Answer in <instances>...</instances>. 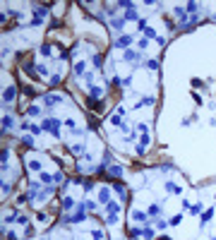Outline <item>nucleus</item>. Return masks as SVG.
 <instances>
[{
	"label": "nucleus",
	"instance_id": "f3484780",
	"mask_svg": "<svg viewBox=\"0 0 216 240\" xmlns=\"http://www.w3.org/2000/svg\"><path fill=\"white\" fill-rule=\"evenodd\" d=\"M111 125H120V127H123V123H120V115H111Z\"/></svg>",
	"mask_w": 216,
	"mask_h": 240
},
{
	"label": "nucleus",
	"instance_id": "20e7f679",
	"mask_svg": "<svg viewBox=\"0 0 216 240\" xmlns=\"http://www.w3.org/2000/svg\"><path fill=\"white\" fill-rule=\"evenodd\" d=\"M125 19H139V15H137L135 5H130V7H127V12H125Z\"/></svg>",
	"mask_w": 216,
	"mask_h": 240
},
{
	"label": "nucleus",
	"instance_id": "393cba45",
	"mask_svg": "<svg viewBox=\"0 0 216 240\" xmlns=\"http://www.w3.org/2000/svg\"><path fill=\"white\" fill-rule=\"evenodd\" d=\"M2 127H5V130H10V127H12V118H10V115L5 118V125H2Z\"/></svg>",
	"mask_w": 216,
	"mask_h": 240
},
{
	"label": "nucleus",
	"instance_id": "f8f14e48",
	"mask_svg": "<svg viewBox=\"0 0 216 240\" xmlns=\"http://www.w3.org/2000/svg\"><path fill=\"white\" fill-rule=\"evenodd\" d=\"M98 197H101V199H103V202L108 204V202H111V199H108V197H111V192H108V187H103V190L98 192Z\"/></svg>",
	"mask_w": 216,
	"mask_h": 240
},
{
	"label": "nucleus",
	"instance_id": "423d86ee",
	"mask_svg": "<svg viewBox=\"0 0 216 240\" xmlns=\"http://www.w3.org/2000/svg\"><path fill=\"white\" fill-rule=\"evenodd\" d=\"M106 209H108V214H118V211H120V204H118V202H113V199H111V202H108V204H106Z\"/></svg>",
	"mask_w": 216,
	"mask_h": 240
},
{
	"label": "nucleus",
	"instance_id": "c85d7f7f",
	"mask_svg": "<svg viewBox=\"0 0 216 240\" xmlns=\"http://www.w3.org/2000/svg\"><path fill=\"white\" fill-rule=\"evenodd\" d=\"M190 211H192V214H199V211H202V204H194L192 209H190Z\"/></svg>",
	"mask_w": 216,
	"mask_h": 240
},
{
	"label": "nucleus",
	"instance_id": "5701e85b",
	"mask_svg": "<svg viewBox=\"0 0 216 240\" xmlns=\"http://www.w3.org/2000/svg\"><path fill=\"white\" fill-rule=\"evenodd\" d=\"M91 96H94V99H98V96H101V89H98V87H91Z\"/></svg>",
	"mask_w": 216,
	"mask_h": 240
},
{
	"label": "nucleus",
	"instance_id": "b1692460",
	"mask_svg": "<svg viewBox=\"0 0 216 240\" xmlns=\"http://www.w3.org/2000/svg\"><path fill=\"white\" fill-rule=\"evenodd\" d=\"M147 67H149V70H158V63H156V60H149V63H147Z\"/></svg>",
	"mask_w": 216,
	"mask_h": 240
},
{
	"label": "nucleus",
	"instance_id": "2eb2a0df",
	"mask_svg": "<svg viewBox=\"0 0 216 240\" xmlns=\"http://www.w3.org/2000/svg\"><path fill=\"white\" fill-rule=\"evenodd\" d=\"M106 223H108V226H113V223H118V214H111V216L106 219Z\"/></svg>",
	"mask_w": 216,
	"mask_h": 240
},
{
	"label": "nucleus",
	"instance_id": "aec40b11",
	"mask_svg": "<svg viewBox=\"0 0 216 240\" xmlns=\"http://www.w3.org/2000/svg\"><path fill=\"white\" fill-rule=\"evenodd\" d=\"M142 235H144V238H154V228H144Z\"/></svg>",
	"mask_w": 216,
	"mask_h": 240
},
{
	"label": "nucleus",
	"instance_id": "6e6552de",
	"mask_svg": "<svg viewBox=\"0 0 216 240\" xmlns=\"http://www.w3.org/2000/svg\"><path fill=\"white\" fill-rule=\"evenodd\" d=\"M58 101H62L60 94H51V96H46V103H48V106H53V103H58Z\"/></svg>",
	"mask_w": 216,
	"mask_h": 240
},
{
	"label": "nucleus",
	"instance_id": "cd10ccee",
	"mask_svg": "<svg viewBox=\"0 0 216 240\" xmlns=\"http://www.w3.org/2000/svg\"><path fill=\"white\" fill-rule=\"evenodd\" d=\"M166 226H168V221H156V228H161V231H163Z\"/></svg>",
	"mask_w": 216,
	"mask_h": 240
},
{
	"label": "nucleus",
	"instance_id": "6ab92c4d",
	"mask_svg": "<svg viewBox=\"0 0 216 240\" xmlns=\"http://www.w3.org/2000/svg\"><path fill=\"white\" fill-rule=\"evenodd\" d=\"M187 12L194 15V12H197V2H187Z\"/></svg>",
	"mask_w": 216,
	"mask_h": 240
},
{
	"label": "nucleus",
	"instance_id": "4be33fe9",
	"mask_svg": "<svg viewBox=\"0 0 216 240\" xmlns=\"http://www.w3.org/2000/svg\"><path fill=\"white\" fill-rule=\"evenodd\" d=\"M38 113H41V108H38V106H31V108H29V115H38Z\"/></svg>",
	"mask_w": 216,
	"mask_h": 240
},
{
	"label": "nucleus",
	"instance_id": "39448f33",
	"mask_svg": "<svg viewBox=\"0 0 216 240\" xmlns=\"http://www.w3.org/2000/svg\"><path fill=\"white\" fill-rule=\"evenodd\" d=\"M211 216H214V209H211V206H209V209H207V211H204V214H202V226H207V223H209V221H211Z\"/></svg>",
	"mask_w": 216,
	"mask_h": 240
},
{
	"label": "nucleus",
	"instance_id": "412c9836",
	"mask_svg": "<svg viewBox=\"0 0 216 240\" xmlns=\"http://www.w3.org/2000/svg\"><path fill=\"white\" fill-rule=\"evenodd\" d=\"M29 168H31V171H41V163H38V161H31Z\"/></svg>",
	"mask_w": 216,
	"mask_h": 240
},
{
	"label": "nucleus",
	"instance_id": "c756f323",
	"mask_svg": "<svg viewBox=\"0 0 216 240\" xmlns=\"http://www.w3.org/2000/svg\"><path fill=\"white\" fill-rule=\"evenodd\" d=\"M75 70H77V74H82V72H84V63H77V67H75Z\"/></svg>",
	"mask_w": 216,
	"mask_h": 240
},
{
	"label": "nucleus",
	"instance_id": "0eeeda50",
	"mask_svg": "<svg viewBox=\"0 0 216 240\" xmlns=\"http://www.w3.org/2000/svg\"><path fill=\"white\" fill-rule=\"evenodd\" d=\"M130 216H132L135 221H144V223H147V214H144V211H137V209H135V211H132Z\"/></svg>",
	"mask_w": 216,
	"mask_h": 240
},
{
	"label": "nucleus",
	"instance_id": "a211bd4d",
	"mask_svg": "<svg viewBox=\"0 0 216 240\" xmlns=\"http://www.w3.org/2000/svg\"><path fill=\"white\" fill-rule=\"evenodd\" d=\"M142 233H144V231H139V228H130V235H132V238H139Z\"/></svg>",
	"mask_w": 216,
	"mask_h": 240
},
{
	"label": "nucleus",
	"instance_id": "2f4dec72",
	"mask_svg": "<svg viewBox=\"0 0 216 240\" xmlns=\"http://www.w3.org/2000/svg\"><path fill=\"white\" fill-rule=\"evenodd\" d=\"M214 240H216V238H214Z\"/></svg>",
	"mask_w": 216,
	"mask_h": 240
},
{
	"label": "nucleus",
	"instance_id": "ddd939ff",
	"mask_svg": "<svg viewBox=\"0 0 216 240\" xmlns=\"http://www.w3.org/2000/svg\"><path fill=\"white\" fill-rule=\"evenodd\" d=\"M108 173H111V175H115V178H118V175H120V173H123V168H120V166H108Z\"/></svg>",
	"mask_w": 216,
	"mask_h": 240
},
{
	"label": "nucleus",
	"instance_id": "1a4fd4ad",
	"mask_svg": "<svg viewBox=\"0 0 216 240\" xmlns=\"http://www.w3.org/2000/svg\"><path fill=\"white\" fill-rule=\"evenodd\" d=\"M15 94H17V87H10L5 91V103H10V99H15Z\"/></svg>",
	"mask_w": 216,
	"mask_h": 240
},
{
	"label": "nucleus",
	"instance_id": "7c9ffc66",
	"mask_svg": "<svg viewBox=\"0 0 216 240\" xmlns=\"http://www.w3.org/2000/svg\"><path fill=\"white\" fill-rule=\"evenodd\" d=\"M22 142H24L27 146H34V139H31V137H24V139H22Z\"/></svg>",
	"mask_w": 216,
	"mask_h": 240
},
{
	"label": "nucleus",
	"instance_id": "f03ea898",
	"mask_svg": "<svg viewBox=\"0 0 216 240\" xmlns=\"http://www.w3.org/2000/svg\"><path fill=\"white\" fill-rule=\"evenodd\" d=\"M84 216H87V214H84V206L79 204V209H77V211H75V214H72L67 221H72V223H79V221H84Z\"/></svg>",
	"mask_w": 216,
	"mask_h": 240
},
{
	"label": "nucleus",
	"instance_id": "f257e3e1",
	"mask_svg": "<svg viewBox=\"0 0 216 240\" xmlns=\"http://www.w3.org/2000/svg\"><path fill=\"white\" fill-rule=\"evenodd\" d=\"M43 130H48V132H53V135L58 137V130H60V120H58V118H48V120L43 123Z\"/></svg>",
	"mask_w": 216,
	"mask_h": 240
},
{
	"label": "nucleus",
	"instance_id": "dca6fc26",
	"mask_svg": "<svg viewBox=\"0 0 216 240\" xmlns=\"http://www.w3.org/2000/svg\"><path fill=\"white\" fill-rule=\"evenodd\" d=\"M113 29L120 31V29H123V19H113Z\"/></svg>",
	"mask_w": 216,
	"mask_h": 240
},
{
	"label": "nucleus",
	"instance_id": "4468645a",
	"mask_svg": "<svg viewBox=\"0 0 216 240\" xmlns=\"http://www.w3.org/2000/svg\"><path fill=\"white\" fill-rule=\"evenodd\" d=\"M62 206H65V209H72V206H75V199H72V197H65V199H62Z\"/></svg>",
	"mask_w": 216,
	"mask_h": 240
},
{
	"label": "nucleus",
	"instance_id": "bb28decb",
	"mask_svg": "<svg viewBox=\"0 0 216 240\" xmlns=\"http://www.w3.org/2000/svg\"><path fill=\"white\" fill-rule=\"evenodd\" d=\"M144 34H147V38H156V34H154V29H144Z\"/></svg>",
	"mask_w": 216,
	"mask_h": 240
},
{
	"label": "nucleus",
	"instance_id": "a878e982",
	"mask_svg": "<svg viewBox=\"0 0 216 240\" xmlns=\"http://www.w3.org/2000/svg\"><path fill=\"white\" fill-rule=\"evenodd\" d=\"M180 221H183V216H173V219H171V226H178Z\"/></svg>",
	"mask_w": 216,
	"mask_h": 240
},
{
	"label": "nucleus",
	"instance_id": "9d476101",
	"mask_svg": "<svg viewBox=\"0 0 216 240\" xmlns=\"http://www.w3.org/2000/svg\"><path fill=\"white\" fill-rule=\"evenodd\" d=\"M147 214H149V216H158V214H161V206H158V204H151Z\"/></svg>",
	"mask_w": 216,
	"mask_h": 240
},
{
	"label": "nucleus",
	"instance_id": "7ed1b4c3",
	"mask_svg": "<svg viewBox=\"0 0 216 240\" xmlns=\"http://www.w3.org/2000/svg\"><path fill=\"white\" fill-rule=\"evenodd\" d=\"M132 43V36H120L115 43H113V48H125V46H130Z\"/></svg>",
	"mask_w": 216,
	"mask_h": 240
},
{
	"label": "nucleus",
	"instance_id": "9b49d317",
	"mask_svg": "<svg viewBox=\"0 0 216 240\" xmlns=\"http://www.w3.org/2000/svg\"><path fill=\"white\" fill-rule=\"evenodd\" d=\"M125 60H127V63H135V60H137V53H135V51H125Z\"/></svg>",
	"mask_w": 216,
	"mask_h": 240
}]
</instances>
